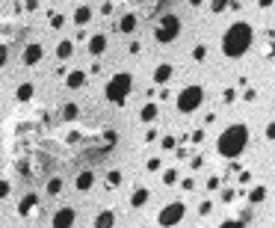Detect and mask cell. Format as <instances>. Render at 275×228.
I'll return each instance as SVG.
<instances>
[{
  "label": "cell",
  "instance_id": "cell-40",
  "mask_svg": "<svg viewBox=\"0 0 275 228\" xmlns=\"http://www.w3.org/2000/svg\"><path fill=\"white\" fill-rule=\"evenodd\" d=\"M9 193H12V184H9V181H3V178H0V199H6V196H9Z\"/></svg>",
  "mask_w": 275,
  "mask_h": 228
},
{
  "label": "cell",
  "instance_id": "cell-12",
  "mask_svg": "<svg viewBox=\"0 0 275 228\" xmlns=\"http://www.w3.org/2000/svg\"><path fill=\"white\" fill-rule=\"evenodd\" d=\"M95 181H98V178H95V172H92V169H86V172H80V175L74 178V187H77V193H89V190L95 187Z\"/></svg>",
  "mask_w": 275,
  "mask_h": 228
},
{
  "label": "cell",
  "instance_id": "cell-43",
  "mask_svg": "<svg viewBox=\"0 0 275 228\" xmlns=\"http://www.w3.org/2000/svg\"><path fill=\"white\" fill-rule=\"evenodd\" d=\"M24 9L33 15V12H39V0H24Z\"/></svg>",
  "mask_w": 275,
  "mask_h": 228
},
{
  "label": "cell",
  "instance_id": "cell-35",
  "mask_svg": "<svg viewBox=\"0 0 275 228\" xmlns=\"http://www.w3.org/2000/svg\"><path fill=\"white\" fill-rule=\"evenodd\" d=\"M213 214V202H201L198 205V217H210Z\"/></svg>",
  "mask_w": 275,
  "mask_h": 228
},
{
  "label": "cell",
  "instance_id": "cell-23",
  "mask_svg": "<svg viewBox=\"0 0 275 228\" xmlns=\"http://www.w3.org/2000/svg\"><path fill=\"white\" fill-rule=\"evenodd\" d=\"M62 187H65V181H62L59 175H53V178H47V187H44V190H47L50 196H59V193H62Z\"/></svg>",
  "mask_w": 275,
  "mask_h": 228
},
{
  "label": "cell",
  "instance_id": "cell-19",
  "mask_svg": "<svg viewBox=\"0 0 275 228\" xmlns=\"http://www.w3.org/2000/svg\"><path fill=\"white\" fill-rule=\"evenodd\" d=\"M65 86L68 89H83L86 86V71H65Z\"/></svg>",
  "mask_w": 275,
  "mask_h": 228
},
{
  "label": "cell",
  "instance_id": "cell-1",
  "mask_svg": "<svg viewBox=\"0 0 275 228\" xmlns=\"http://www.w3.org/2000/svg\"><path fill=\"white\" fill-rule=\"evenodd\" d=\"M252 42H255V27L249 21H234L222 36V53L228 59H240L249 53Z\"/></svg>",
  "mask_w": 275,
  "mask_h": 228
},
{
  "label": "cell",
  "instance_id": "cell-26",
  "mask_svg": "<svg viewBox=\"0 0 275 228\" xmlns=\"http://www.w3.org/2000/svg\"><path fill=\"white\" fill-rule=\"evenodd\" d=\"M178 181H181V175H178V169H175V166L163 172V184H166V187H175Z\"/></svg>",
  "mask_w": 275,
  "mask_h": 228
},
{
  "label": "cell",
  "instance_id": "cell-44",
  "mask_svg": "<svg viewBox=\"0 0 275 228\" xmlns=\"http://www.w3.org/2000/svg\"><path fill=\"white\" fill-rule=\"evenodd\" d=\"M139 50H142V42H130V45H127V53H133V56H136Z\"/></svg>",
  "mask_w": 275,
  "mask_h": 228
},
{
  "label": "cell",
  "instance_id": "cell-39",
  "mask_svg": "<svg viewBox=\"0 0 275 228\" xmlns=\"http://www.w3.org/2000/svg\"><path fill=\"white\" fill-rule=\"evenodd\" d=\"M237 220H240V226H249L255 217H252V211H240V217H237Z\"/></svg>",
  "mask_w": 275,
  "mask_h": 228
},
{
  "label": "cell",
  "instance_id": "cell-47",
  "mask_svg": "<svg viewBox=\"0 0 275 228\" xmlns=\"http://www.w3.org/2000/svg\"><path fill=\"white\" fill-rule=\"evenodd\" d=\"M101 15H104V18H107V15H113V3H110V0H107V3H101Z\"/></svg>",
  "mask_w": 275,
  "mask_h": 228
},
{
  "label": "cell",
  "instance_id": "cell-20",
  "mask_svg": "<svg viewBox=\"0 0 275 228\" xmlns=\"http://www.w3.org/2000/svg\"><path fill=\"white\" fill-rule=\"evenodd\" d=\"M92 226L95 228H113L116 226V211H101V214L92 220Z\"/></svg>",
  "mask_w": 275,
  "mask_h": 228
},
{
  "label": "cell",
  "instance_id": "cell-30",
  "mask_svg": "<svg viewBox=\"0 0 275 228\" xmlns=\"http://www.w3.org/2000/svg\"><path fill=\"white\" fill-rule=\"evenodd\" d=\"M193 59H196V62H204V59H207V45H196V47H193Z\"/></svg>",
  "mask_w": 275,
  "mask_h": 228
},
{
  "label": "cell",
  "instance_id": "cell-46",
  "mask_svg": "<svg viewBox=\"0 0 275 228\" xmlns=\"http://www.w3.org/2000/svg\"><path fill=\"white\" fill-rule=\"evenodd\" d=\"M6 59H9V47H6V45H0V68L6 65Z\"/></svg>",
  "mask_w": 275,
  "mask_h": 228
},
{
  "label": "cell",
  "instance_id": "cell-38",
  "mask_svg": "<svg viewBox=\"0 0 275 228\" xmlns=\"http://www.w3.org/2000/svg\"><path fill=\"white\" fill-rule=\"evenodd\" d=\"M157 98H160V101H172V89H169V86H160Z\"/></svg>",
  "mask_w": 275,
  "mask_h": 228
},
{
  "label": "cell",
  "instance_id": "cell-18",
  "mask_svg": "<svg viewBox=\"0 0 275 228\" xmlns=\"http://www.w3.org/2000/svg\"><path fill=\"white\" fill-rule=\"evenodd\" d=\"M53 53H56V59H62V62L71 59V56H74V42H71V39H62V42L53 47Z\"/></svg>",
  "mask_w": 275,
  "mask_h": 228
},
{
  "label": "cell",
  "instance_id": "cell-31",
  "mask_svg": "<svg viewBox=\"0 0 275 228\" xmlns=\"http://www.w3.org/2000/svg\"><path fill=\"white\" fill-rule=\"evenodd\" d=\"M204 137H207V134H204V128H196V131L190 134V139H193V145H198V142H204Z\"/></svg>",
  "mask_w": 275,
  "mask_h": 228
},
{
  "label": "cell",
  "instance_id": "cell-9",
  "mask_svg": "<svg viewBox=\"0 0 275 228\" xmlns=\"http://www.w3.org/2000/svg\"><path fill=\"white\" fill-rule=\"evenodd\" d=\"M86 45H89V53H92V56H101V53L107 50L110 39H107V33H92V36L86 39Z\"/></svg>",
  "mask_w": 275,
  "mask_h": 228
},
{
  "label": "cell",
  "instance_id": "cell-36",
  "mask_svg": "<svg viewBox=\"0 0 275 228\" xmlns=\"http://www.w3.org/2000/svg\"><path fill=\"white\" fill-rule=\"evenodd\" d=\"M264 137H267V142H275V119L264 128Z\"/></svg>",
  "mask_w": 275,
  "mask_h": 228
},
{
  "label": "cell",
  "instance_id": "cell-10",
  "mask_svg": "<svg viewBox=\"0 0 275 228\" xmlns=\"http://www.w3.org/2000/svg\"><path fill=\"white\" fill-rule=\"evenodd\" d=\"M136 24H139V18H136V12H124V15L118 18V24H116V30H118L121 36H130V33H136Z\"/></svg>",
  "mask_w": 275,
  "mask_h": 228
},
{
  "label": "cell",
  "instance_id": "cell-22",
  "mask_svg": "<svg viewBox=\"0 0 275 228\" xmlns=\"http://www.w3.org/2000/svg\"><path fill=\"white\" fill-rule=\"evenodd\" d=\"M62 119H65V122H77V119H80V107H77L74 101H68V104L62 107Z\"/></svg>",
  "mask_w": 275,
  "mask_h": 228
},
{
  "label": "cell",
  "instance_id": "cell-50",
  "mask_svg": "<svg viewBox=\"0 0 275 228\" xmlns=\"http://www.w3.org/2000/svg\"><path fill=\"white\" fill-rule=\"evenodd\" d=\"M273 3H275V0H258V6H261V9H270Z\"/></svg>",
  "mask_w": 275,
  "mask_h": 228
},
{
  "label": "cell",
  "instance_id": "cell-42",
  "mask_svg": "<svg viewBox=\"0 0 275 228\" xmlns=\"http://www.w3.org/2000/svg\"><path fill=\"white\" fill-rule=\"evenodd\" d=\"M237 181H240V187L252 184V172H240V175H237Z\"/></svg>",
  "mask_w": 275,
  "mask_h": 228
},
{
  "label": "cell",
  "instance_id": "cell-7",
  "mask_svg": "<svg viewBox=\"0 0 275 228\" xmlns=\"http://www.w3.org/2000/svg\"><path fill=\"white\" fill-rule=\"evenodd\" d=\"M50 223H53V228H71L74 223H77V211L65 205V208L53 211V220H50Z\"/></svg>",
  "mask_w": 275,
  "mask_h": 228
},
{
  "label": "cell",
  "instance_id": "cell-16",
  "mask_svg": "<svg viewBox=\"0 0 275 228\" xmlns=\"http://www.w3.org/2000/svg\"><path fill=\"white\" fill-rule=\"evenodd\" d=\"M139 119H142L145 125L157 122V119H160V107H157L154 101H145V104H142V110H139Z\"/></svg>",
  "mask_w": 275,
  "mask_h": 228
},
{
  "label": "cell",
  "instance_id": "cell-4",
  "mask_svg": "<svg viewBox=\"0 0 275 228\" xmlns=\"http://www.w3.org/2000/svg\"><path fill=\"white\" fill-rule=\"evenodd\" d=\"M178 36H181V18L175 12H166L154 27V39H157V45H172V42H178Z\"/></svg>",
  "mask_w": 275,
  "mask_h": 228
},
{
  "label": "cell",
  "instance_id": "cell-48",
  "mask_svg": "<svg viewBox=\"0 0 275 228\" xmlns=\"http://www.w3.org/2000/svg\"><path fill=\"white\" fill-rule=\"evenodd\" d=\"M154 139H157V131H154V128H148V131H145V142H154Z\"/></svg>",
  "mask_w": 275,
  "mask_h": 228
},
{
  "label": "cell",
  "instance_id": "cell-45",
  "mask_svg": "<svg viewBox=\"0 0 275 228\" xmlns=\"http://www.w3.org/2000/svg\"><path fill=\"white\" fill-rule=\"evenodd\" d=\"M207 190H210V193H213V190H219V178H216V175H210V178H207Z\"/></svg>",
  "mask_w": 275,
  "mask_h": 228
},
{
  "label": "cell",
  "instance_id": "cell-17",
  "mask_svg": "<svg viewBox=\"0 0 275 228\" xmlns=\"http://www.w3.org/2000/svg\"><path fill=\"white\" fill-rule=\"evenodd\" d=\"M92 6H77L74 9V15H71V21H74V27H86L89 21H92Z\"/></svg>",
  "mask_w": 275,
  "mask_h": 228
},
{
  "label": "cell",
  "instance_id": "cell-13",
  "mask_svg": "<svg viewBox=\"0 0 275 228\" xmlns=\"http://www.w3.org/2000/svg\"><path fill=\"white\" fill-rule=\"evenodd\" d=\"M246 199H249V205H264V202L270 199V190H267L264 184H255V187L246 190Z\"/></svg>",
  "mask_w": 275,
  "mask_h": 228
},
{
  "label": "cell",
  "instance_id": "cell-15",
  "mask_svg": "<svg viewBox=\"0 0 275 228\" xmlns=\"http://www.w3.org/2000/svg\"><path fill=\"white\" fill-rule=\"evenodd\" d=\"M36 208H39V196H36V193H27V196L18 202V217H30Z\"/></svg>",
  "mask_w": 275,
  "mask_h": 228
},
{
  "label": "cell",
  "instance_id": "cell-6",
  "mask_svg": "<svg viewBox=\"0 0 275 228\" xmlns=\"http://www.w3.org/2000/svg\"><path fill=\"white\" fill-rule=\"evenodd\" d=\"M184 214H187V205H184V202H169V205L157 214V223H160V226H178V223L184 220Z\"/></svg>",
  "mask_w": 275,
  "mask_h": 228
},
{
  "label": "cell",
  "instance_id": "cell-25",
  "mask_svg": "<svg viewBox=\"0 0 275 228\" xmlns=\"http://www.w3.org/2000/svg\"><path fill=\"white\" fill-rule=\"evenodd\" d=\"M47 24H50L53 30H62V27H65V15H62V12H50V15H47Z\"/></svg>",
  "mask_w": 275,
  "mask_h": 228
},
{
  "label": "cell",
  "instance_id": "cell-34",
  "mask_svg": "<svg viewBox=\"0 0 275 228\" xmlns=\"http://www.w3.org/2000/svg\"><path fill=\"white\" fill-rule=\"evenodd\" d=\"M219 199H222L225 205H231V202L237 199V190H231V187H228V190H222V196H219Z\"/></svg>",
  "mask_w": 275,
  "mask_h": 228
},
{
  "label": "cell",
  "instance_id": "cell-3",
  "mask_svg": "<svg viewBox=\"0 0 275 228\" xmlns=\"http://www.w3.org/2000/svg\"><path fill=\"white\" fill-rule=\"evenodd\" d=\"M130 89H133V74H130V71H118V74H113V77H110V83L104 86V95H107V101H110V104L124 107V104H127V95H130Z\"/></svg>",
  "mask_w": 275,
  "mask_h": 228
},
{
  "label": "cell",
  "instance_id": "cell-21",
  "mask_svg": "<svg viewBox=\"0 0 275 228\" xmlns=\"http://www.w3.org/2000/svg\"><path fill=\"white\" fill-rule=\"evenodd\" d=\"M33 95H36V86H33V83H21V86L15 89V98H18V101H30Z\"/></svg>",
  "mask_w": 275,
  "mask_h": 228
},
{
  "label": "cell",
  "instance_id": "cell-41",
  "mask_svg": "<svg viewBox=\"0 0 275 228\" xmlns=\"http://www.w3.org/2000/svg\"><path fill=\"white\" fill-rule=\"evenodd\" d=\"M243 101H258V92L246 86V89H243Z\"/></svg>",
  "mask_w": 275,
  "mask_h": 228
},
{
  "label": "cell",
  "instance_id": "cell-14",
  "mask_svg": "<svg viewBox=\"0 0 275 228\" xmlns=\"http://www.w3.org/2000/svg\"><path fill=\"white\" fill-rule=\"evenodd\" d=\"M148 202H151L148 187H133V193H130V208H133V211H139V208H145Z\"/></svg>",
  "mask_w": 275,
  "mask_h": 228
},
{
  "label": "cell",
  "instance_id": "cell-33",
  "mask_svg": "<svg viewBox=\"0 0 275 228\" xmlns=\"http://www.w3.org/2000/svg\"><path fill=\"white\" fill-rule=\"evenodd\" d=\"M178 184H181L184 193H196V181H193V178H184V181H178Z\"/></svg>",
  "mask_w": 275,
  "mask_h": 228
},
{
  "label": "cell",
  "instance_id": "cell-5",
  "mask_svg": "<svg viewBox=\"0 0 275 228\" xmlns=\"http://www.w3.org/2000/svg\"><path fill=\"white\" fill-rule=\"evenodd\" d=\"M201 104H204V89H201L198 83H193V86H184V89L178 92V98H175V107H178V113H184V116L196 113Z\"/></svg>",
  "mask_w": 275,
  "mask_h": 228
},
{
  "label": "cell",
  "instance_id": "cell-24",
  "mask_svg": "<svg viewBox=\"0 0 275 228\" xmlns=\"http://www.w3.org/2000/svg\"><path fill=\"white\" fill-rule=\"evenodd\" d=\"M121 181H124V175H121V169H113V172H107V187H110V190H116V187H121Z\"/></svg>",
  "mask_w": 275,
  "mask_h": 228
},
{
  "label": "cell",
  "instance_id": "cell-8",
  "mask_svg": "<svg viewBox=\"0 0 275 228\" xmlns=\"http://www.w3.org/2000/svg\"><path fill=\"white\" fill-rule=\"evenodd\" d=\"M175 65L172 62H160L157 68H154V86H169L172 83V77H175Z\"/></svg>",
  "mask_w": 275,
  "mask_h": 228
},
{
  "label": "cell",
  "instance_id": "cell-29",
  "mask_svg": "<svg viewBox=\"0 0 275 228\" xmlns=\"http://www.w3.org/2000/svg\"><path fill=\"white\" fill-rule=\"evenodd\" d=\"M160 148H163V151H172V148H178V137H175V134L163 137V139H160Z\"/></svg>",
  "mask_w": 275,
  "mask_h": 228
},
{
  "label": "cell",
  "instance_id": "cell-2",
  "mask_svg": "<svg viewBox=\"0 0 275 228\" xmlns=\"http://www.w3.org/2000/svg\"><path fill=\"white\" fill-rule=\"evenodd\" d=\"M246 148H249V128L240 125V122L237 125H228L219 134V139H216V154L225 157V160H237Z\"/></svg>",
  "mask_w": 275,
  "mask_h": 228
},
{
  "label": "cell",
  "instance_id": "cell-49",
  "mask_svg": "<svg viewBox=\"0 0 275 228\" xmlns=\"http://www.w3.org/2000/svg\"><path fill=\"white\" fill-rule=\"evenodd\" d=\"M104 139H107V142H116V139H118V134H116V131H104Z\"/></svg>",
  "mask_w": 275,
  "mask_h": 228
},
{
  "label": "cell",
  "instance_id": "cell-11",
  "mask_svg": "<svg viewBox=\"0 0 275 228\" xmlns=\"http://www.w3.org/2000/svg\"><path fill=\"white\" fill-rule=\"evenodd\" d=\"M41 56H44V47L39 42H33V45L24 47V65H36V62H41Z\"/></svg>",
  "mask_w": 275,
  "mask_h": 228
},
{
  "label": "cell",
  "instance_id": "cell-28",
  "mask_svg": "<svg viewBox=\"0 0 275 228\" xmlns=\"http://www.w3.org/2000/svg\"><path fill=\"white\" fill-rule=\"evenodd\" d=\"M240 98V92L234 89V86H228V89H222V104H234Z\"/></svg>",
  "mask_w": 275,
  "mask_h": 228
},
{
  "label": "cell",
  "instance_id": "cell-37",
  "mask_svg": "<svg viewBox=\"0 0 275 228\" xmlns=\"http://www.w3.org/2000/svg\"><path fill=\"white\" fill-rule=\"evenodd\" d=\"M201 166H204V157H201V154H196V157L190 160V169H193V172H198Z\"/></svg>",
  "mask_w": 275,
  "mask_h": 228
},
{
  "label": "cell",
  "instance_id": "cell-32",
  "mask_svg": "<svg viewBox=\"0 0 275 228\" xmlns=\"http://www.w3.org/2000/svg\"><path fill=\"white\" fill-rule=\"evenodd\" d=\"M145 169H148V172H160V169H163V160H160V157H151V160L145 163Z\"/></svg>",
  "mask_w": 275,
  "mask_h": 228
},
{
  "label": "cell",
  "instance_id": "cell-51",
  "mask_svg": "<svg viewBox=\"0 0 275 228\" xmlns=\"http://www.w3.org/2000/svg\"><path fill=\"white\" fill-rule=\"evenodd\" d=\"M190 6H193V9H198V6H204V0H190Z\"/></svg>",
  "mask_w": 275,
  "mask_h": 228
},
{
  "label": "cell",
  "instance_id": "cell-27",
  "mask_svg": "<svg viewBox=\"0 0 275 228\" xmlns=\"http://www.w3.org/2000/svg\"><path fill=\"white\" fill-rule=\"evenodd\" d=\"M228 6H231V0H210V12H213V15L228 12Z\"/></svg>",
  "mask_w": 275,
  "mask_h": 228
}]
</instances>
